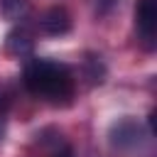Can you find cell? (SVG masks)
I'll return each mask as SVG.
<instances>
[{
  "label": "cell",
  "mask_w": 157,
  "mask_h": 157,
  "mask_svg": "<svg viewBox=\"0 0 157 157\" xmlns=\"http://www.w3.org/2000/svg\"><path fill=\"white\" fill-rule=\"evenodd\" d=\"M25 86L32 96L44 101H64L74 93V76L69 66L49 59H34L25 69Z\"/></svg>",
  "instance_id": "cell-1"
},
{
  "label": "cell",
  "mask_w": 157,
  "mask_h": 157,
  "mask_svg": "<svg viewBox=\"0 0 157 157\" xmlns=\"http://www.w3.org/2000/svg\"><path fill=\"white\" fill-rule=\"evenodd\" d=\"M142 140V128L137 125V120L132 118H123L118 123L110 125V145L118 150H130L137 147Z\"/></svg>",
  "instance_id": "cell-2"
},
{
  "label": "cell",
  "mask_w": 157,
  "mask_h": 157,
  "mask_svg": "<svg viewBox=\"0 0 157 157\" xmlns=\"http://www.w3.org/2000/svg\"><path fill=\"white\" fill-rule=\"evenodd\" d=\"M135 25L140 32V39L145 42V47L150 49L155 44V29H157V10H155V0H140L137 10H135Z\"/></svg>",
  "instance_id": "cell-3"
},
{
  "label": "cell",
  "mask_w": 157,
  "mask_h": 157,
  "mask_svg": "<svg viewBox=\"0 0 157 157\" xmlns=\"http://www.w3.org/2000/svg\"><path fill=\"white\" fill-rule=\"evenodd\" d=\"M39 27H42V32H47V34H64V32L71 29V17H69V12H66L64 7H49V10L42 15Z\"/></svg>",
  "instance_id": "cell-4"
},
{
  "label": "cell",
  "mask_w": 157,
  "mask_h": 157,
  "mask_svg": "<svg viewBox=\"0 0 157 157\" xmlns=\"http://www.w3.org/2000/svg\"><path fill=\"white\" fill-rule=\"evenodd\" d=\"M7 49L15 52V54H25V52H29V49H32V34H29L25 27L10 32V37H7Z\"/></svg>",
  "instance_id": "cell-5"
},
{
  "label": "cell",
  "mask_w": 157,
  "mask_h": 157,
  "mask_svg": "<svg viewBox=\"0 0 157 157\" xmlns=\"http://www.w3.org/2000/svg\"><path fill=\"white\" fill-rule=\"evenodd\" d=\"M10 103H12V93L7 91V86L0 83V113H5L10 108Z\"/></svg>",
  "instance_id": "cell-6"
},
{
  "label": "cell",
  "mask_w": 157,
  "mask_h": 157,
  "mask_svg": "<svg viewBox=\"0 0 157 157\" xmlns=\"http://www.w3.org/2000/svg\"><path fill=\"white\" fill-rule=\"evenodd\" d=\"M52 157H71V150H69V147H61V150H56Z\"/></svg>",
  "instance_id": "cell-7"
}]
</instances>
